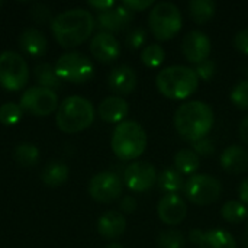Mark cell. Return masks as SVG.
<instances>
[{"label": "cell", "instance_id": "obj_1", "mask_svg": "<svg viewBox=\"0 0 248 248\" xmlns=\"http://www.w3.org/2000/svg\"><path fill=\"white\" fill-rule=\"evenodd\" d=\"M215 122L212 108L202 100L182 103L174 113V126L179 135L189 142L206 138Z\"/></svg>", "mask_w": 248, "mask_h": 248}, {"label": "cell", "instance_id": "obj_2", "mask_svg": "<svg viewBox=\"0 0 248 248\" xmlns=\"http://www.w3.org/2000/svg\"><path fill=\"white\" fill-rule=\"evenodd\" d=\"M51 29L62 48H74L92 35L94 19L86 9H70L52 20Z\"/></svg>", "mask_w": 248, "mask_h": 248}, {"label": "cell", "instance_id": "obj_3", "mask_svg": "<svg viewBox=\"0 0 248 248\" xmlns=\"http://www.w3.org/2000/svg\"><path fill=\"white\" fill-rule=\"evenodd\" d=\"M155 84L158 92L171 100H185L190 97L199 86V77L195 68L186 65H170L157 74Z\"/></svg>", "mask_w": 248, "mask_h": 248}, {"label": "cell", "instance_id": "obj_4", "mask_svg": "<svg viewBox=\"0 0 248 248\" xmlns=\"http://www.w3.org/2000/svg\"><path fill=\"white\" fill-rule=\"evenodd\" d=\"M147 148V132L135 121L118 124L112 135V151L122 161H132L144 154Z\"/></svg>", "mask_w": 248, "mask_h": 248}, {"label": "cell", "instance_id": "obj_5", "mask_svg": "<svg viewBox=\"0 0 248 248\" xmlns=\"http://www.w3.org/2000/svg\"><path fill=\"white\" fill-rule=\"evenodd\" d=\"M94 119L93 105L80 96L64 99L57 112V125L62 132L77 134L92 125Z\"/></svg>", "mask_w": 248, "mask_h": 248}, {"label": "cell", "instance_id": "obj_6", "mask_svg": "<svg viewBox=\"0 0 248 248\" xmlns=\"http://www.w3.org/2000/svg\"><path fill=\"white\" fill-rule=\"evenodd\" d=\"M148 25L158 41L173 39L182 29V13L174 3H155L148 16Z\"/></svg>", "mask_w": 248, "mask_h": 248}, {"label": "cell", "instance_id": "obj_7", "mask_svg": "<svg viewBox=\"0 0 248 248\" xmlns=\"http://www.w3.org/2000/svg\"><path fill=\"white\" fill-rule=\"evenodd\" d=\"M183 190L192 203L198 206H208L221 198L222 185L217 177L209 174H193L187 182H185Z\"/></svg>", "mask_w": 248, "mask_h": 248}, {"label": "cell", "instance_id": "obj_8", "mask_svg": "<svg viewBox=\"0 0 248 248\" xmlns=\"http://www.w3.org/2000/svg\"><path fill=\"white\" fill-rule=\"evenodd\" d=\"M54 68L60 80L70 83H86L94 73L92 61L81 52H67L61 55Z\"/></svg>", "mask_w": 248, "mask_h": 248}, {"label": "cell", "instance_id": "obj_9", "mask_svg": "<svg viewBox=\"0 0 248 248\" xmlns=\"http://www.w3.org/2000/svg\"><path fill=\"white\" fill-rule=\"evenodd\" d=\"M29 80V68L20 54L4 51L0 54V86L7 90H20Z\"/></svg>", "mask_w": 248, "mask_h": 248}, {"label": "cell", "instance_id": "obj_10", "mask_svg": "<svg viewBox=\"0 0 248 248\" xmlns=\"http://www.w3.org/2000/svg\"><path fill=\"white\" fill-rule=\"evenodd\" d=\"M58 105V97L54 90L36 86L28 89L20 97V108L35 116L51 115Z\"/></svg>", "mask_w": 248, "mask_h": 248}, {"label": "cell", "instance_id": "obj_11", "mask_svg": "<svg viewBox=\"0 0 248 248\" xmlns=\"http://www.w3.org/2000/svg\"><path fill=\"white\" fill-rule=\"evenodd\" d=\"M89 195L100 203H110L122 195V182L112 171L97 173L89 182Z\"/></svg>", "mask_w": 248, "mask_h": 248}, {"label": "cell", "instance_id": "obj_12", "mask_svg": "<svg viewBox=\"0 0 248 248\" xmlns=\"http://www.w3.org/2000/svg\"><path fill=\"white\" fill-rule=\"evenodd\" d=\"M158 179L155 167L148 161H135L131 163L124 171V182L128 189L134 192H147L150 190Z\"/></svg>", "mask_w": 248, "mask_h": 248}, {"label": "cell", "instance_id": "obj_13", "mask_svg": "<svg viewBox=\"0 0 248 248\" xmlns=\"http://www.w3.org/2000/svg\"><path fill=\"white\" fill-rule=\"evenodd\" d=\"M182 51L187 61L198 65L209 58L212 51V44L205 32L195 29L185 35L182 41Z\"/></svg>", "mask_w": 248, "mask_h": 248}, {"label": "cell", "instance_id": "obj_14", "mask_svg": "<svg viewBox=\"0 0 248 248\" xmlns=\"http://www.w3.org/2000/svg\"><path fill=\"white\" fill-rule=\"evenodd\" d=\"M157 214L161 222L167 225H179L187 215V205L179 195H166L158 202Z\"/></svg>", "mask_w": 248, "mask_h": 248}, {"label": "cell", "instance_id": "obj_15", "mask_svg": "<svg viewBox=\"0 0 248 248\" xmlns=\"http://www.w3.org/2000/svg\"><path fill=\"white\" fill-rule=\"evenodd\" d=\"M90 52L100 62H112L119 57L121 45L112 33L99 32L90 42Z\"/></svg>", "mask_w": 248, "mask_h": 248}, {"label": "cell", "instance_id": "obj_16", "mask_svg": "<svg viewBox=\"0 0 248 248\" xmlns=\"http://www.w3.org/2000/svg\"><path fill=\"white\" fill-rule=\"evenodd\" d=\"M134 19L132 12L125 7L124 4L121 6H113L108 10L99 12L97 20H99V26L105 31H108V33L110 32H118L125 29Z\"/></svg>", "mask_w": 248, "mask_h": 248}, {"label": "cell", "instance_id": "obj_17", "mask_svg": "<svg viewBox=\"0 0 248 248\" xmlns=\"http://www.w3.org/2000/svg\"><path fill=\"white\" fill-rule=\"evenodd\" d=\"M108 84L119 96H128L137 87V73L129 65H118L109 73Z\"/></svg>", "mask_w": 248, "mask_h": 248}, {"label": "cell", "instance_id": "obj_18", "mask_svg": "<svg viewBox=\"0 0 248 248\" xmlns=\"http://www.w3.org/2000/svg\"><path fill=\"white\" fill-rule=\"evenodd\" d=\"M99 116L109 124H121L129 113V105L121 96H109L99 105Z\"/></svg>", "mask_w": 248, "mask_h": 248}, {"label": "cell", "instance_id": "obj_19", "mask_svg": "<svg viewBox=\"0 0 248 248\" xmlns=\"http://www.w3.org/2000/svg\"><path fill=\"white\" fill-rule=\"evenodd\" d=\"M221 167L230 174H243L248 170V151L244 147L231 145L221 154Z\"/></svg>", "mask_w": 248, "mask_h": 248}, {"label": "cell", "instance_id": "obj_20", "mask_svg": "<svg viewBox=\"0 0 248 248\" xmlns=\"http://www.w3.org/2000/svg\"><path fill=\"white\" fill-rule=\"evenodd\" d=\"M126 230V219L121 212L108 211L97 221V231L106 240H115L121 237Z\"/></svg>", "mask_w": 248, "mask_h": 248}, {"label": "cell", "instance_id": "obj_21", "mask_svg": "<svg viewBox=\"0 0 248 248\" xmlns=\"http://www.w3.org/2000/svg\"><path fill=\"white\" fill-rule=\"evenodd\" d=\"M48 41L36 28H28L20 35V46L32 57H41L46 52Z\"/></svg>", "mask_w": 248, "mask_h": 248}, {"label": "cell", "instance_id": "obj_22", "mask_svg": "<svg viewBox=\"0 0 248 248\" xmlns=\"http://www.w3.org/2000/svg\"><path fill=\"white\" fill-rule=\"evenodd\" d=\"M174 166L176 170L183 176H193L199 170L201 157L190 148H183L176 153L174 155Z\"/></svg>", "mask_w": 248, "mask_h": 248}, {"label": "cell", "instance_id": "obj_23", "mask_svg": "<svg viewBox=\"0 0 248 248\" xmlns=\"http://www.w3.org/2000/svg\"><path fill=\"white\" fill-rule=\"evenodd\" d=\"M217 4L212 0H192L189 3V16L196 25H205L215 16Z\"/></svg>", "mask_w": 248, "mask_h": 248}, {"label": "cell", "instance_id": "obj_24", "mask_svg": "<svg viewBox=\"0 0 248 248\" xmlns=\"http://www.w3.org/2000/svg\"><path fill=\"white\" fill-rule=\"evenodd\" d=\"M199 248H237V243L228 231L217 228L205 231Z\"/></svg>", "mask_w": 248, "mask_h": 248}, {"label": "cell", "instance_id": "obj_25", "mask_svg": "<svg viewBox=\"0 0 248 248\" xmlns=\"http://www.w3.org/2000/svg\"><path fill=\"white\" fill-rule=\"evenodd\" d=\"M68 179V167L64 163L52 161L42 171V182L49 187H58Z\"/></svg>", "mask_w": 248, "mask_h": 248}, {"label": "cell", "instance_id": "obj_26", "mask_svg": "<svg viewBox=\"0 0 248 248\" xmlns=\"http://www.w3.org/2000/svg\"><path fill=\"white\" fill-rule=\"evenodd\" d=\"M158 186L163 192H166L167 195H177V192H180L185 187V182L182 174L174 170V169H166L158 174Z\"/></svg>", "mask_w": 248, "mask_h": 248}, {"label": "cell", "instance_id": "obj_27", "mask_svg": "<svg viewBox=\"0 0 248 248\" xmlns=\"http://www.w3.org/2000/svg\"><path fill=\"white\" fill-rule=\"evenodd\" d=\"M221 215L230 224H241L248 218V209L240 201H228L224 203Z\"/></svg>", "mask_w": 248, "mask_h": 248}, {"label": "cell", "instance_id": "obj_28", "mask_svg": "<svg viewBox=\"0 0 248 248\" xmlns=\"http://www.w3.org/2000/svg\"><path fill=\"white\" fill-rule=\"evenodd\" d=\"M33 71H35V77H36L38 83L41 84V87H45V89H49V90H54V89L60 87L61 80L58 78V76L55 73V68L51 64H48V62L38 64Z\"/></svg>", "mask_w": 248, "mask_h": 248}, {"label": "cell", "instance_id": "obj_29", "mask_svg": "<svg viewBox=\"0 0 248 248\" xmlns=\"http://www.w3.org/2000/svg\"><path fill=\"white\" fill-rule=\"evenodd\" d=\"M166 60V51L160 44H151L141 52V61L148 68H158Z\"/></svg>", "mask_w": 248, "mask_h": 248}, {"label": "cell", "instance_id": "obj_30", "mask_svg": "<svg viewBox=\"0 0 248 248\" xmlns=\"http://www.w3.org/2000/svg\"><path fill=\"white\" fill-rule=\"evenodd\" d=\"M15 160L23 167H32L39 160V151L32 144H20L15 148Z\"/></svg>", "mask_w": 248, "mask_h": 248}, {"label": "cell", "instance_id": "obj_31", "mask_svg": "<svg viewBox=\"0 0 248 248\" xmlns=\"http://www.w3.org/2000/svg\"><path fill=\"white\" fill-rule=\"evenodd\" d=\"M185 237L177 230H163L157 237L158 248H183L185 247Z\"/></svg>", "mask_w": 248, "mask_h": 248}, {"label": "cell", "instance_id": "obj_32", "mask_svg": "<svg viewBox=\"0 0 248 248\" xmlns=\"http://www.w3.org/2000/svg\"><path fill=\"white\" fill-rule=\"evenodd\" d=\"M20 118H22V108L19 105L13 102H7L0 106V122L3 125L12 126L17 124Z\"/></svg>", "mask_w": 248, "mask_h": 248}, {"label": "cell", "instance_id": "obj_33", "mask_svg": "<svg viewBox=\"0 0 248 248\" xmlns=\"http://www.w3.org/2000/svg\"><path fill=\"white\" fill-rule=\"evenodd\" d=\"M231 102L243 109V110H248V80H243L240 81L231 92Z\"/></svg>", "mask_w": 248, "mask_h": 248}, {"label": "cell", "instance_id": "obj_34", "mask_svg": "<svg viewBox=\"0 0 248 248\" xmlns=\"http://www.w3.org/2000/svg\"><path fill=\"white\" fill-rule=\"evenodd\" d=\"M195 71H196V76L199 77V80L202 78L203 81H209V80L214 78V76L217 73V64H215V61L208 58L203 62L198 64Z\"/></svg>", "mask_w": 248, "mask_h": 248}, {"label": "cell", "instance_id": "obj_35", "mask_svg": "<svg viewBox=\"0 0 248 248\" xmlns=\"http://www.w3.org/2000/svg\"><path fill=\"white\" fill-rule=\"evenodd\" d=\"M192 150L201 157H209L212 154H215V144L211 138H202L199 141L192 142Z\"/></svg>", "mask_w": 248, "mask_h": 248}, {"label": "cell", "instance_id": "obj_36", "mask_svg": "<svg viewBox=\"0 0 248 248\" xmlns=\"http://www.w3.org/2000/svg\"><path fill=\"white\" fill-rule=\"evenodd\" d=\"M147 41V32L145 29L142 28H135L132 29L128 36H126V45L131 48V49H138L141 48Z\"/></svg>", "mask_w": 248, "mask_h": 248}, {"label": "cell", "instance_id": "obj_37", "mask_svg": "<svg viewBox=\"0 0 248 248\" xmlns=\"http://www.w3.org/2000/svg\"><path fill=\"white\" fill-rule=\"evenodd\" d=\"M234 46H235L241 54L248 55V28L247 29L240 31V32L235 35V38H234Z\"/></svg>", "mask_w": 248, "mask_h": 248}, {"label": "cell", "instance_id": "obj_38", "mask_svg": "<svg viewBox=\"0 0 248 248\" xmlns=\"http://www.w3.org/2000/svg\"><path fill=\"white\" fill-rule=\"evenodd\" d=\"M122 4H124L125 7H128L131 12H141V10H145V9H148V7H153L155 3L151 1V0H145V1H144V0H141V1H140V0H132V1L128 0V1H124Z\"/></svg>", "mask_w": 248, "mask_h": 248}, {"label": "cell", "instance_id": "obj_39", "mask_svg": "<svg viewBox=\"0 0 248 248\" xmlns=\"http://www.w3.org/2000/svg\"><path fill=\"white\" fill-rule=\"evenodd\" d=\"M137 206H138L137 199L132 198V196H125V198H122L121 202H119V208H121V211L125 212V214H132V212H135Z\"/></svg>", "mask_w": 248, "mask_h": 248}, {"label": "cell", "instance_id": "obj_40", "mask_svg": "<svg viewBox=\"0 0 248 248\" xmlns=\"http://www.w3.org/2000/svg\"><path fill=\"white\" fill-rule=\"evenodd\" d=\"M203 237H205V231L201 230V228H193V230L189 231V241H190L192 244L198 246V247L201 246Z\"/></svg>", "mask_w": 248, "mask_h": 248}, {"label": "cell", "instance_id": "obj_41", "mask_svg": "<svg viewBox=\"0 0 248 248\" xmlns=\"http://www.w3.org/2000/svg\"><path fill=\"white\" fill-rule=\"evenodd\" d=\"M238 196H240V201L248 206V177H246L243 182H241V185H240V187H238Z\"/></svg>", "mask_w": 248, "mask_h": 248}, {"label": "cell", "instance_id": "obj_42", "mask_svg": "<svg viewBox=\"0 0 248 248\" xmlns=\"http://www.w3.org/2000/svg\"><path fill=\"white\" fill-rule=\"evenodd\" d=\"M238 134H240V138L244 144L248 145V116H246L241 124H240V129H238Z\"/></svg>", "mask_w": 248, "mask_h": 248}, {"label": "cell", "instance_id": "obj_43", "mask_svg": "<svg viewBox=\"0 0 248 248\" xmlns=\"http://www.w3.org/2000/svg\"><path fill=\"white\" fill-rule=\"evenodd\" d=\"M89 4H90L92 7L97 9L99 12L108 10V9H110V7H113V6H115V3H113V1H110V0H106V1H89Z\"/></svg>", "mask_w": 248, "mask_h": 248}, {"label": "cell", "instance_id": "obj_44", "mask_svg": "<svg viewBox=\"0 0 248 248\" xmlns=\"http://www.w3.org/2000/svg\"><path fill=\"white\" fill-rule=\"evenodd\" d=\"M243 243H244V246L248 248V224L247 227H246V232H244V235H243Z\"/></svg>", "mask_w": 248, "mask_h": 248}, {"label": "cell", "instance_id": "obj_45", "mask_svg": "<svg viewBox=\"0 0 248 248\" xmlns=\"http://www.w3.org/2000/svg\"><path fill=\"white\" fill-rule=\"evenodd\" d=\"M105 248H124V246H121V244H118V243H113V244H109L108 247Z\"/></svg>", "mask_w": 248, "mask_h": 248}, {"label": "cell", "instance_id": "obj_46", "mask_svg": "<svg viewBox=\"0 0 248 248\" xmlns=\"http://www.w3.org/2000/svg\"><path fill=\"white\" fill-rule=\"evenodd\" d=\"M247 73H248V71H247Z\"/></svg>", "mask_w": 248, "mask_h": 248}]
</instances>
